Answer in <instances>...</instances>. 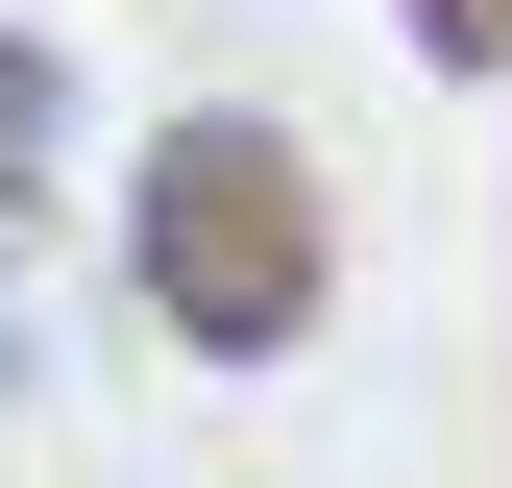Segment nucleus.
Listing matches in <instances>:
<instances>
[{
  "instance_id": "f257e3e1",
  "label": "nucleus",
  "mask_w": 512,
  "mask_h": 488,
  "mask_svg": "<svg viewBox=\"0 0 512 488\" xmlns=\"http://www.w3.org/2000/svg\"><path fill=\"white\" fill-rule=\"evenodd\" d=\"M317 269H342V220H317V147H293V122L196 98L147 171H122V293H147L196 366H293L317 342Z\"/></svg>"
},
{
  "instance_id": "f03ea898",
  "label": "nucleus",
  "mask_w": 512,
  "mask_h": 488,
  "mask_svg": "<svg viewBox=\"0 0 512 488\" xmlns=\"http://www.w3.org/2000/svg\"><path fill=\"white\" fill-rule=\"evenodd\" d=\"M49 147H74V74H49V49H25V25H0V196H25V171H49Z\"/></svg>"
},
{
  "instance_id": "7ed1b4c3",
  "label": "nucleus",
  "mask_w": 512,
  "mask_h": 488,
  "mask_svg": "<svg viewBox=\"0 0 512 488\" xmlns=\"http://www.w3.org/2000/svg\"><path fill=\"white\" fill-rule=\"evenodd\" d=\"M391 25L439 49V74H512V0H391Z\"/></svg>"
},
{
  "instance_id": "20e7f679",
  "label": "nucleus",
  "mask_w": 512,
  "mask_h": 488,
  "mask_svg": "<svg viewBox=\"0 0 512 488\" xmlns=\"http://www.w3.org/2000/svg\"><path fill=\"white\" fill-rule=\"evenodd\" d=\"M0 391H25V293H0Z\"/></svg>"
}]
</instances>
